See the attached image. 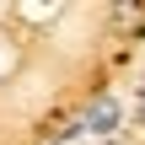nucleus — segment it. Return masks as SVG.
Masks as SVG:
<instances>
[{"label": "nucleus", "instance_id": "f257e3e1", "mask_svg": "<svg viewBox=\"0 0 145 145\" xmlns=\"http://www.w3.org/2000/svg\"><path fill=\"white\" fill-rule=\"evenodd\" d=\"M81 118H86V129H97V135H113V129H118V118H124V108H118V97H97V102H91Z\"/></svg>", "mask_w": 145, "mask_h": 145}, {"label": "nucleus", "instance_id": "f03ea898", "mask_svg": "<svg viewBox=\"0 0 145 145\" xmlns=\"http://www.w3.org/2000/svg\"><path fill=\"white\" fill-rule=\"evenodd\" d=\"M16 16H27V22H54L59 5H16Z\"/></svg>", "mask_w": 145, "mask_h": 145}, {"label": "nucleus", "instance_id": "7ed1b4c3", "mask_svg": "<svg viewBox=\"0 0 145 145\" xmlns=\"http://www.w3.org/2000/svg\"><path fill=\"white\" fill-rule=\"evenodd\" d=\"M135 118L145 124V86H140V97H135Z\"/></svg>", "mask_w": 145, "mask_h": 145}]
</instances>
